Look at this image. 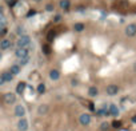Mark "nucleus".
<instances>
[{
	"mask_svg": "<svg viewBox=\"0 0 136 131\" xmlns=\"http://www.w3.org/2000/svg\"><path fill=\"white\" fill-rule=\"evenodd\" d=\"M16 45H17V48H29V45H31V38L28 36V35L19 36V39L16 40Z\"/></svg>",
	"mask_w": 136,
	"mask_h": 131,
	"instance_id": "1",
	"label": "nucleus"
},
{
	"mask_svg": "<svg viewBox=\"0 0 136 131\" xmlns=\"http://www.w3.org/2000/svg\"><path fill=\"white\" fill-rule=\"evenodd\" d=\"M3 99H4L5 104H14L16 102V95L14 92H7V94H4Z\"/></svg>",
	"mask_w": 136,
	"mask_h": 131,
	"instance_id": "2",
	"label": "nucleus"
},
{
	"mask_svg": "<svg viewBox=\"0 0 136 131\" xmlns=\"http://www.w3.org/2000/svg\"><path fill=\"white\" fill-rule=\"evenodd\" d=\"M15 55H16V58H19V59L28 58V56H29V48H17V50L15 51Z\"/></svg>",
	"mask_w": 136,
	"mask_h": 131,
	"instance_id": "3",
	"label": "nucleus"
},
{
	"mask_svg": "<svg viewBox=\"0 0 136 131\" xmlns=\"http://www.w3.org/2000/svg\"><path fill=\"white\" fill-rule=\"evenodd\" d=\"M106 92H107V95H109V96H115V95L119 92V87L116 84H108L107 88H106Z\"/></svg>",
	"mask_w": 136,
	"mask_h": 131,
	"instance_id": "4",
	"label": "nucleus"
},
{
	"mask_svg": "<svg viewBox=\"0 0 136 131\" xmlns=\"http://www.w3.org/2000/svg\"><path fill=\"white\" fill-rule=\"evenodd\" d=\"M17 130L19 131H27L28 130V121L24 118H21L19 119V122H17Z\"/></svg>",
	"mask_w": 136,
	"mask_h": 131,
	"instance_id": "5",
	"label": "nucleus"
},
{
	"mask_svg": "<svg viewBox=\"0 0 136 131\" xmlns=\"http://www.w3.org/2000/svg\"><path fill=\"white\" fill-rule=\"evenodd\" d=\"M126 35H127V36H135V35H136V24H135V23L128 24L126 27Z\"/></svg>",
	"mask_w": 136,
	"mask_h": 131,
	"instance_id": "6",
	"label": "nucleus"
},
{
	"mask_svg": "<svg viewBox=\"0 0 136 131\" xmlns=\"http://www.w3.org/2000/svg\"><path fill=\"white\" fill-rule=\"evenodd\" d=\"M79 122L83 126H88L91 123V115L89 114H82L80 118H79Z\"/></svg>",
	"mask_w": 136,
	"mask_h": 131,
	"instance_id": "7",
	"label": "nucleus"
},
{
	"mask_svg": "<svg viewBox=\"0 0 136 131\" xmlns=\"http://www.w3.org/2000/svg\"><path fill=\"white\" fill-rule=\"evenodd\" d=\"M15 115L16 116H19L20 119L26 115V107L24 106H21V104H17L16 107H15Z\"/></svg>",
	"mask_w": 136,
	"mask_h": 131,
	"instance_id": "8",
	"label": "nucleus"
},
{
	"mask_svg": "<svg viewBox=\"0 0 136 131\" xmlns=\"http://www.w3.org/2000/svg\"><path fill=\"white\" fill-rule=\"evenodd\" d=\"M108 114L112 115V116H118L119 109L116 107V104H109V107H108Z\"/></svg>",
	"mask_w": 136,
	"mask_h": 131,
	"instance_id": "9",
	"label": "nucleus"
},
{
	"mask_svg": "<svg viewBox=\"0 0 136 131\" xmlns=\"http://www.w3.org/2000/svg\"><path fill=\"white\" fill-rule=\"evenodd\" d=\"M48 110H50V107L47 104H40L38 107V114L39 115H45V114L48 112Z\"/></svg>",
	"mask_w": 136,
	"mask_h": 131,
	"instance_id": "10",
	"label": "nucleus"
},
{
	"mask_svg": "<svg viewBox=\"0 0 136 131\" xmlns=\"http://www.w3.org/2000/svg\"><path fill=\"white\" fill-rule=\"evenodd\" d=\"M11 47V40L9 39H2L0 42V50H8Z\"/></svg>",
	"mask_w": 136,
	"mask_h": 131,
	"instance_id": "11",
	"label": "nucleus"
},
{
	"mask_svg": "<svg viewBox=\"0 0 136 131\" xmlns=\"http://www.w3.org/2000/svg\"><path fill=\"white\" fill-rule=\"evenodd\" d=\"M2 78H3L4 83H9V82H12V79H14V76L11 75L9 71H5V72H3V74H2Z\"/></svg>",
	"mask_w": 136,
	"mask_h": 131,
	"instance_id": "12",
	"label": "nucleus"
},
{
	"mask_svg": "<svg viewBox=\"0 0 136 131\" xmlns=\"http://www.w3.org/2000/svg\"><path fill=\"white\" fill-rule=\"evenodd\" d=\"M50 78H51L52 80H59L60 72H59L58 70H51V71H50Z\"/></svg>",
	"mask_w": 136,
	"mask_h": 131,
	"instance_id": "13",
	"label": "nucleus"
},
{
	"mask_svg": "<svg viewBox=\"0 0 136 131\" xmlns=\"http://www.w3.org/2000/svg\"><path fill=\"white\" fill-rule=\"evenodd\" d=\"M9 72H11V75H12V76L19 75V74H20V66H19V64L12 66V67H11V70H9Z\"/></svg>",
	"mask_w": 136,
	"mask_h": 131,
	"instance_id": "14",
	"label": "nucleus"
},
{
	"mask_svg": "<svg viewBox=\"0 0 136 131\" xmlns=\"http://www.w3.org/2000/svg\"><path fill=\"white\" fill-rule=\"evenodd\" d=\"M59 5H60V8L67 11V9H70V7H71V2H70V0H60Z\"/></svg>",
	"mask_w": 136,
	"mask_h": 131,
	"instance_id": "15",
	"label": "nucleus"
},
{
	"mask_svg": "<svg viewBox=\"0 0 136 131\" xmlns=\"http://www.w3.org/2000/svg\"><path fill=\"white\" fill-rule=\"evenodd\" d=\"M26 87H27V83H26V82H20L19 84L16 86V92H17V94H21L23 91L26 90Z\"/></svg>",
	"mask_w": 136,
	"mask_h": 131,
	"instance_id": "16",
	"label": "nucleus"
},
{
	"mask_svg": "<svg viewBox=\"0 0 136 131\" xmlns=\"http://www.w3.org/2000/svg\"><path fill=\"white\" fill-rule=\"evenodd\" d=\"M97 94H99V90L95 87V86H92V87H89V90H88V95L89 96H97Z\"/></svg>",
	"mask_w": 136,
	"mask_h": 131,
	"instance_id": "17",
	"label": "nucleus"
},
{
	"mask_svg": "<svg viewBox=\"0 0 136 131\" xmlns=\"http://www.w3.org/2000/svg\"><path fill=\"white\" fill-rule=\"evenodd\" d=\"M73 28H75V31H76V32H82V31H84L85 26L83 24V23H76V24L73 26Z\"/></svg>",
	"mask_w": 136,
	"mask_h": 131,
	"instance_id": "18",
	"label": "nucleus"
},
{
	"mask_svg": "<svg viewBox=\"0 0 136 131\" xmlns=\"http://www.w3.org/2000/svg\"><path fill=\"white\" fill-rule=\"evenodd\" d=\"M7 24V19L4 18V15H0V28H4Z\"/></svg>",
	"mask_w": 136,
	"mask_h": 131,
	"instance_id": "19",
	"label": "nucleus"
},
{
	"mask_svg": "<svg viewBox=\"0 0 136 131\" xmlns=\"http://www.w3.org/2000/svg\"><path fill=\"white\" fill-rule=\"evenodd\" d=\"M28 63H29V56H28V58H23V59H20L19 66H27Z\"/></svg>",
	"mask_w": 136,
	"mask_h": 131,
	"instance_id": "20",
	"label": "nucleus"
},
{
	"mask_svg": "<svg viewBox=\"0 0 136 131\" xmlns=\"http://www.w3.org/2000/svg\"><path fill=\"white\" fill-rule=\"evenodd\" d=\"M43 52H44L45 55H50V54H51V48H50L48 44H44V45H43Z\"/></svg>",
	"mask_w": 136,
	"mask_h": 131,
	"instance_id": "21",
	"label": "nucleus"
},
{
	"mask_svg": "<svg viewBox=\"0 0 136 131\" xmlns=\"http://www.w3.org/2000/svg\"><path fill=\"white\" fill-rule=\"evenodd\" d=\"M17 33L20 35V36H23V35H26V28L23 26H19L17 27Z\"/></svg>",
	"mask_w": 136,
	"mask_h": 131,
	"instance_id": "22",
	"label": "nucleus"
},
{
	"mask_svg": "<svg viewBox=\"0 0 136 131\" xmlns=\"http://www.w3.org/2000/svg\"><path fill=\"white\" fill-rule=\"evenodd\" d=\"M109 128V123H107V122H103L101 123V126H100V130L101 131H107Z\"/></svg>",
	"mask_w": 136,
	"mask_h": 131,
	"instance_id": "23",
	"label": "nucleus"
},
{
	"mask_svg": "<svg viewBox=\"0 0 136 131\" xmlns=\"http://www.w3.org/2000/svg\"><path fill=\"white\" fill-rule=\"evenodd\" d=\"M44 91H45V86L41 83V84L38 86V92H39V94H44Z\"/></svg>",
	"mask_w": 136,
	"mask_h": 131,
	"instance_id": "24",
	"label": "nucleus"
},
{
	"mask_svg": "<svg viewBox=\"0 0 136 131\" xmlns=\"http://www.w3.org/2000/svg\"><path fill=\"white\" fill-rule=\"evenodd\" d=\"M55 35H56V33H55L53 31H51V32L48 33V38H47V39H48V42H52V40H53V38H55Z\"/></svg>",
	"mask_w": 136,
	"mask_h": 131,
	"instance_id": "25",
	"label": "nucleus"
},
{
	"mask_svg": "<svg viewBox=\"0 0 136 131\" xmlns=\"http://www.w3.org/2000/svg\"><path fill=\"white\" fill-rule=\"evenodd\" d=\"M112 126L115 127V128H119V127L121 126V122H119V121H113V122H112Z\"/></svg>",
	"mask_w": 136,
	"mask_h": 131,
	"instance_id": "26",
	"label": "nucleus"
},
{
	"mask_svg": "<svg viewBox=\"0 0 136 131\" xmlns=\"http://www.w3.org/2000/svg\"><path fill=\"white\" fill-rule=\"evenodd\" d=\"M45 9H47L48 12H52V11H53V5L52 4H47V5H45Z\"/></svg>",
	"mask_w": 136,
	"mask_h": 131,
	"instance_id": "27",
	"label": "nucleus"
},
{
	"mask_svg": "<svg viewBox=\"0 0 136 131\" xmlns=\"http://www.w3.org/2000/svg\"><path fill=\"white\" fill-rule=\"evenodd\" d=\"M61 20V15H55V18H53V21L55 23H58V21H60Z\"/></svg>",
	"mask_w": 136,
	"mask_h": 131,
	"instance_id": "28",
	"label": "nucleus"
},
{
	"mask_svg": "<svg viewBox=\"0 0 136 131\" xmlns=\"http://www.w3.org/2000/svg\"><path fill=\"white\" fill-rule=\"evenodd\" d=\"M35 14H36V12H35V11H29V12H28V15H27V16L29 18V16H32V15H35Z\"/></svg>",
	"mask_w": 136,
	"mask_h": 131,
	"instance_id": "29",
	"label": "nucleus"
},
{
	"mask_svg": "<svg viewBox=\"0 0 136 131\" xmlns=\"http://www.w3.org/2000/svg\"><path fill=\"white\" fill-rule=\"evenodd\" d=\"M3 84H4V80H3L2 75H0V86H3Z\"/></svg>",
	"mask_w": 136,
	"mask_h": 131,
	"instance_id": "30",
	"label": "nucleus"
},
{
	"mask_svg": "<svg viewBox=\"0 0 136 131\" xmlns=\"http://www.w3.org/2000/svg\"><path fill=\"white\" fill-rule=\"evenodd\" d=\"M132 68H133V71H135V72H136V62L133 63V66H132Z\"/></svg>",
	"mask_w": 136,
	"mask_h": 131,
	"instance_id": "31",
	"label": "nucleus"
},
{
	"mask_svg": "<svg viewBox=\"0 0 136 131\" xmlns=\"http://www.w3.org/2000/svg\"><path fill=\"white\" fill-rule=\"evenodd\" d=\"M132 122H133V123H136V115H135V116H132Z\"/></svg>",
	"mask_w": 136,
	"mask_h": 131,
	"instance_id": "32",
	"label": "nucleus"
},
{
	"mask_svg": "<svg viewBox=\"0 0 136 131\" xmlns=\"http://www.w3.org/2000/svg\"><path fill=\"white\" fill-rule=\"evenodd\" d=\"M0 15H3V7L0 5Z\"/></svg>",
	"mask_w": 136,
	"mask_h": 131,
	"instance_id": "33",
	"label": "nucleus"
},
{
	"mask_svg": "<svg viewBox=\"0 0 136 131\" xmlns=\"http://www.w3.org/2000/svg\"><path fill=\"white\" fill-rule=\"evenodd\" d=\"M33 2H35V3H40V2H41V0H33Z\"/></svg>",
	"mask_w": 136,
	"mask_h": 131,
	"instance_id": "34",
	"label": "nucleus"
},
{
	"mask_svg": "<svg viewBox=\"0 0 136 131\" xmlns=\"http://www.w3.org/2000/svg\"><path fill=\"white\" fill-rule=\"evenodd\" d=\"M3 58V54H2V51H0V59H2Z\"/></svg>",
	"mask_w": 136,
	"mask_h": 131,
	"instance_id": "35",
	"label": "nucleus"
}]
</instances>
